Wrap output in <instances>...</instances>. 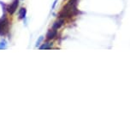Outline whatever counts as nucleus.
Returning a JSON list of instances; mask_svg holds the SVG:
<instances>
[{
    "label": "nucleus",
    "instance_id": "obj_1",
    "mask_svg": "<svg viewBox=\"0 0 130 131\" xmlns=\"http://www.w3.org/2000/svg\"><path fill=\"white\" fill-rule=\"evenodd\" d=\"M9 32V21L6 16H4L0 19V35L4 36Z\"/></svg>",
    "mask_w": 130,
    "mask_h": 131
},
{
    "label": "nucleus",
    "instance_id": "obj_2",
    "mask_svg": "<svg viewBox=\"0 0 130 131\" xmlns=\"http://www.w3.org/2000/svg\"><path fill=\"white\" fill-rule=\"evenodd\" d=\"M18 5H19V0H14V1L12 2L10 4H9L8 7H7V11L10 15H13L15 12L16 11Z\"/></svg>",
    "mask_w": 130,
    "mask_h": 131
},
{
    "label": "nucleus",
    "instance_id": "obj_3",
    "mask_svg": "<svg viewBox=\"0 0 130 131\" xmlns=\"http://www.w3.org/2000/svg\"><path fill=\"white\" fill-rule=\"evenodd\" d=\"M63 23H64V19L59 18V19H58V21H57L55 23L53 24L52 28L55 29V30H58V28H60L63 25Z\"/></svg>",
    "mask_w": 130,
    "mask_h": 131
},
{
    "label": "nucleus",
    "instance_id": "obj_4",
    "mask_svg": "<svg viewBox=\"0 0 130 131\" xmlns=\"http://www.w3.org/2000/svg\"><path fill=\"white\" fill-rule=\"evenodd\" d=\"M57 30H55V29H53V28L51 29V30L48 32L47 35H46V37H47V39L51 40V39H54L56 36H57Z\"/></svg>",
    "mask_w": 130,
    "mask_h": 131
},
{
    "label": "nucleus",
    "instance_id": "obj_5",
    "mask_svg": "<svg viewBox=\"0 0 130 131\" xmlns=\"http://www.w3.org/2000/svg\"><path fill=\"white\" fill-rule=\"evenodd\" d=\"M19 19H24L26 16L27 14V10L25 8H21L20 10H19Z\"/></svg>",
    "mask_w": 130,
    "mask_h": 131
},
{
    "label": "nucleus",
    "instance_id": "obj_6",
    "mask_svg": "<svg viewBox=\"0 0 130 131\" xmlns=\"http://www.w3.org/2000/svg\"><path fill=\"white\" fill-rule=\"evenodd\" d=\"M51 46H52V43H51V42H46V43L43 44V45L40 46V49H41V50H43V49H50Z\"/></svg>",
    "mask_w": 130,
    "mask_h": 131
},
{
    "label": "nucleus",
    "instance_id": "obj_7",
    "mask_svg": "<svg viewBox=\"0 0 130 131\" xmlns=\"http://www.w3.org/2000/svg\"><path fill=\"white\" fill-rule=\"evenodd\" d=\"M6 41L5 40H2L1 42H0V49H4L6 48Z\"/></svg>",
    "mask_w": 130,
    "mask_h": 131
},
{
    "label": "nucleus",
    "instance_id": "obj_8",
    "mask_svg": "<svg viewBox=\"0 0 130 131\" xmlns=\"http://www.w3.org/2000/svg\"><path fill=\"white\" fill-rule=\"evenodd\" d=\"M43 36H40V39H38V40H37V43H36V46L37 47H38V46H40V43H41V41L43 40Z\"/></svg>",
    "mask_w": 130,
    "mask_h": 131
},
{
    "label": "nucleus",
    "instance_id": "obj_9",
    "mask_svg": "<svg viewBox=\"0 0 130 131\" xmlns=\"http://www.w3.org/2000/svg\"><path fill=\"white\" fill-rule=\"evenodd\" d=\"M57 0H55V1H54V3H53V5H52V9H54V8H55L56 4H57Z\"/></svg>",
    "mask_w": 130,
    "mask_h": 131
}]
</instances>
